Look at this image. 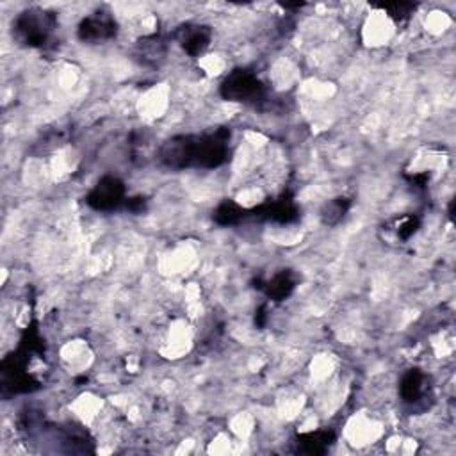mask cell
<instances>
[{
    "label": "cell",
    "mask_w": 456,
    "mask_h": 456,
    "mask_svg": "<svg viewBox=\"0 0 456 456\" xmlns=\"http://www.w3.org/2000/svg\"><path fill=\"white\" fill-rule=\"evenodd\" d=\"M381 7H383L385 11H388V13H390V16L398 21L406 20V18L410 16V13L415 9V6H413V4H405V2L385 4V6H381Z\"/></svg>",
    "instance_id": "cell-13"
},
{
    "label": "cell",
    "mask_w": 456,
    "mask_h": 456,
    "mask_svg": "<svg viewBox=\"0 0 456 456\" xmlns=\"http://www.w3.org/2000/svg\"><path fill=\"white\" fill-rule=\"evenodd\" d=\"M53 27V16L39 9H31L21 13L14 21V34L18 41L27 46L45 45L50 31Z\"/></svg>",
    "instance_id": "cell-2"
},
{
    "label": "cell",
    "mask_w": 456,
    "mask_h": 456,
    "mask_svg": "<svg viewBox=\"0 0 456 456\" xmlns=\"http://www.w3.org/2000/svg\"><path fill=\"white\" fill-rule=\"evenodd\" d=\"M331 442H333V433L331 431L306 433L298 438V451L305 452V455H323Z\"/></svg>",
    "instance_id": "cell-8"
},
{
    "label": "cell",
    "mask_w": 456,
    "mask_h": 456,
    "mask_svg": "<svg viewBox=\"0 0 456 456\" xmlns=\"http://www.w3.org/2000/svg\"><path fill=\"white\" fill-rule=\"evenodd\" d=\"M127 209H130L132 212H139V210L145 209V202H142V198H132L127 202Z\"/></svg>",
    "instance_id": "cell-15"
},
{
    "label": "cell",
    "mask_w": 456,
    "mask_h": 456,
    "mask_svg": "<svg viewBox=\"0 0 456 456\" xmlns=\"http://www.w3.org/2000/svg\"><path fill=\"white\" fill-rule=\"evenodd\" d=\"M264 86L252 71L235 70L221 84V96L232 102H249L260 98Z\"/></svg>",
    "instance_id": "cell-3"
},
{
    "label": "cell",
    "mask_w": 456,
    "mask_h": 456,
    "mask_svg": "<svg viewBox=\"0 0 456 456\" xmlns=\"http://www.w3.org/2000/svg\"><path fill=\"white\" fill-rule=\"evenodd\" d=\"M348 207H349L348 198H335V200H331L330 203H326V205H324L323 212H321V217H323V221L326 224H335V223H338L342 217H344Z\"/></svg>",
    "instance_id": "cell-12"
},
{
    "label": "cell",
    "mask_w": 456,
    "mask_h": 456,
    "mask_svg": "<svg viewBox=\"0 0 456 456\" xmlns=\"http://www.w3.org/2000/svg\"><path fill=\"white\" fill-rule=\"evenodd\" d=\"M417 227H419V221H417L415 217H413V216L405 217V219H403V223L399 224L398 235L401 239H410L413 234H415Z\"/></svg>",
    "instance_id": "cell-14"
},
{
    "label": "cell",
    "mask_w": 456,
    "mask_h": 456,
    "mask_svg": "<svg viewBox=\"0 0 456 456\" xmlns=\"http://www.w3.org/2000/svg\"><path fill=\"white\" fill-rule=\"evenodd\" d=\"M114 32H116V24L107 14L86 18L78 27V36L82 41H102V39L113 38Z\"/></svg>",
    "instance_id": "cell-5"
},
{
    "label": "cell",
    "mask_w": 456,
    "mask_h": 456,
    "mask_svg": "<svg viewBox=\"0 0 456 456\" xmlns=\"http://www.w3.org/2000/svg\"><path fill=\"white\" fill-rule=\"evenodd\" d=\"M228 139L230 132L219 128L214 134L202 138H173L160 150V159L170 167H217L228 157Z\"/></svg>",
    "instance_id": "cell-1"
},
{
    "label": "cell",
    "mask_w": 456,
    "mask_h": 456,
    "mask_svg": "<svg viewBox=\"0 0 456 456\" xmlns=\"http://www.w3.org/2000/svg\"><path fill=\"white\" fill-rule=\"evenodd\" d=\"M264 321H266V312H264V309H260L259 316L255 317V323L259 324V326H264Z\"/></svg>",
    "instance_id": "cell-16"
},
{
    "label": "cell",
    "mask_w": 456,
    "mask_h": 456,
    "mask_svg": "<svg viewBox=\"0 0 456 456\" xmlns=\"http://www.w3.org/2000/svg\"><path fill=\"white\" fill-rule=\"evenodd\" d=\"M246 216V210L242 207H239L237 203L234 202H224L221 203L219 207L214 212V221L217 224H223V227H228V224H235Z\"/></svg>",
    "instance_id": "cell-10"
},
{
    "label": "cell",
    "mask_w": 456,
    "mask_h": 456,
    "mask_svg": "<svg viewBox=\"0 0 456 456\" xmlns=\"http://www.w3.org/2000/svg\"><path fill=\"white\" fill-rule=\"evenodd\" d=\"M210 39V32L207 27H200V25H187L180 31V43L184 50L191 56H198L207 48Z\"/></svg>",
    "instance_id": "cell-7"
},
{
    "label": "cell",
    "mask_w": 456,
    "mask_h": 456,
    "mask_svg": "<svg viewBox=\"0 0 456 456\" xmlns=\"http://www.w3.org/2000/svg\"><path fill=\"white\" fill-rule=\"evenodd\" d=\"M88 205L95 210L118 209L125 202L123 182L114 177H103L86 198Z\"/></svg>",
    "instance_id": "cell-4"
},
{
    "label": "cell",
    "mask_w": 456,
    "mask_h": 456,
    "mask_svg": "<svg viewBox=\"0 0 456 456\" xmlns=\"http://www.w3.org/2000/svg\"><path fill=\"white\" fill-rule=\"evenodd\" d=\"M253 212H255V216H260L269 221H276V223H291V221H294L298 217V209L292 203V200L285 198V196L273 200V202L264 203L262 207L255 209Z\"/></svg>",
    "instance_id": "cell-6"
},
{
    "label": "cell",
    "mask_w": 456,
    "mask_h": 456,
    "mask_svg": "<svg viewBox=\"0 0 456 456\" xmlns=\"http://www.w3.org/2000/svg\"><path fill=\"white\" fill-rule=\"evenodd\" d=\"M423 390V374L417 369L408 370L401 380V395L405 401H415Z\"/></svg>",
    "instance_id": "cell-11"
},
{
    "label": "cell",
    "mask_w": 456,
    "mask_h": 456,
    "mask_svg": "<svg viewBox=\"0 0 456 456\" xmlns=\"http://www.w3.org/2000/svg\"><path fill=\"white\" fill-rule=\"evenodd\" d=\"M292 289H294V280H292L291 274L284 271V273H278L271 281H267L266 294L274 301H281L291 294Z\"/></svg>",
    "instance_id": "cell-9"
}]
</instances>
